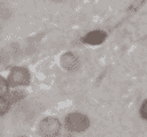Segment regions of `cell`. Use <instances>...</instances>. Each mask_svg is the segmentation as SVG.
Wrapping results in <instances>:
<instances>
[{
    "label": "cell",
    "instance_id": "6da1fadb",
    "mask_svg": "<svg viewBox=\"0 0 147 137\" xmlns=\"http://www.w3.org/2000/svg\"><path fill=\"white\" fill-rule=\"evenodd\" d=\"M64 125L71 132H83L90 127V119L83 113L72 112L65 116Z\"/></svg>",
    "mask_w": 147,
    "mask_h": 137
},
{
    "label": "cell",
    "instance_id": "7a4b0ae2",
    "mask_svg": "<svg viewBox=\"0 0 147 137\" xmlns=\"http://www.w3.org/2000/svg\"><path fill=\"white\" fill-rule=\"evenodd\" d=\"M7 81L10 89L18 86H28L30 84V73L24 67H13L8 73Z\"/></svg>",
    "mask_w": 147,
    "mask_h": 137
},
{
    "label": "cell",
    "instance_id": "3957f363",
    "mask_svg": "<svg viewBox=\"0 0 147 137\" xmlns=\"http://www.w3.org/2000/svg\"><path fill=\"white\" fill-rule=\"evenodd\" d=\"M61 131V123L57 117L46 116L38 124V134L41 137H56Z\"/></svg>",
    "mask_w": 147,
    "mask_h": 137
},
{
    "label": "cell",
    "instance_id": "277c9868",
    "mask_svg": "<svg viewBox=\"0 0 147 137\" xmlns=\"http://www.w3.org/2000/svg\"><path fill=\"white\" fill-rule=\"evenodd\" d=\"M60 63H61V67L68 71H75L79 67V61L77 56L71 52H67L62 54L60 59Z\"/></svg>",
    "mask_w": 147,
    "mask_h": 137
},
{
    "label": "cell",
    "instance_id": "5b68a950",
    "mask_svg": "<svg viewBox=\"0 0 147 137\" xmlns=\"http://www.w3.org/2000/svg\"><path fill=\"white\" fill-rule=\"evenodd\" d=\"M107 37V33L102 30H93L88 33H86L82 40L86 44H90V45H98V44H101L105 41Z\"/></svg>",
    "mask_w": 147,
    "mask_h": 137
},
{
    "label": "cell",
    "instance_id": "8992f818",
    "mask_svg": "<svg viewBox=\"0 0 147 137\" xmlns=\"http://www.w3.org/2000/svg\"><path fill=\"white\" fill-rule=\"evenodd\" d=\"M25 96H26V93H25L24 91L16 89V90H9L8 93H7L5 97L8 99V101H9L11 105H15V104L20 102L21 100H23V99L25 98Z\"/></svg>",
    "mask_w": 147,
    "mask_h": 137
},
{
    "label": "cell",
    "instance_id": "52a82bcc",
    "mask_svg": "<svg viewBox=\"0 0 147 137\" xmlns=\"http://www.w3.org/2000/svg\"><path fill=\"white\" fill-rule=\"evenodd\" d=\"M11 106L13 105L8 101V99L6 97H0V117H2L6 114H8L10 108H11Z\"/></svg>",
    "mask_w": 147,
    "mask_h": 137
},
{
    "label": "cell",
    "instance_id": "ba28073f",
    "mask_svg": "<svg viewBox=\"0 0 147 137\" xmlns=\"http://www.w3.org/2000/svg\"><path fill=\"white\" fill-rule=\"evenodd\" d=\"M9 90H10V86L8 84L7 78L0 75V97H5Z\"/></svg>",
    "mask_w": 147,
    "mask_h": 137
},
{
    "label": "cell",
    "instance_id": "9c48e42d",
    "mask_svg": "<svg viewBox=\"0 0 147 137\" xmlns=\"http://www.w3.org/2000/svg\"><path fill=\"white\" fill-rule=\"evenodd\" d=\"M139 114H140V116H141L142 119L147 120V99L141 104L140 109H139Z\"/></svg>",
    "mask_w": 147,
    "mask_h": 137
},
{
    "label": "cell",
    "instance_id": "30bf717a",
    "mask_svg": "<svg viewBox=\"0 0 147 137\" xmlns=\"http://www.w3.org/2000/svg\"><path fill=\"white\" fill-rule=\"evenodd\" d=\"M17 137H26V136H17Z\"/></svg>",
    "mask_w": 147,
    "mask_h": 137
},
{
    "label": "cell",
    "instance_id": "8fae6325",
    "mask_svg": "<svg viewBox=\"0 0 147 137\" xmlns=\"http://www.w3.org/2000/svg\"><path fill=\"white\" fill-rule=\"evenodd\" d=\"M144 1H145V0H144Z\"/></svg>",
    "mask_w": 147,
    "mask_h": 137
}]
</instances>
